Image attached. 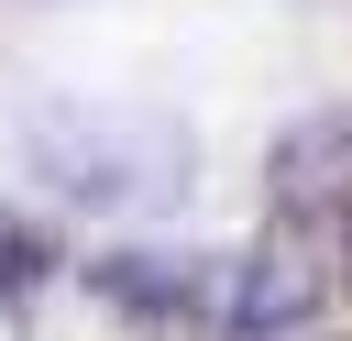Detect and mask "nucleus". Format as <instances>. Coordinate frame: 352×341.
<instances>
[{
	"mask_svg": "<svg viewBox=\"0 0 352 341\" xmlns=\"http://www.w3.org/2000/svg\"><path fill=\"white\" fill-rule=\"evenodd\" d=\"M33 165L88 209H165V198H187L198 143L165 110H44L33 121Z\"/></svg>",
	"mask_w": 352,
	"mask_h": 341,
	"instance_id": "nucleus-1",
	"label": "nucleus"
},
{
	"mask_svg": "<svg viewBox=\"0 0 352 341\" xmlns=\"http://www.w3.org/2000/svg\"><path fill=\"white\" fill-rule=\"evenodd\" d=\"M319 286H330V275H319V253H308L297 220H286V231H264V242L231 264V308H220V319H231L242 341H275V330H297V319L319 308Z\"/></svg>",
	"mask_w": 352,
	"mask_h": 341,
	"instance_id": "nucleus-2",
	"label": "nucleus"
},
{
	"mask_svg": "<svg viewBox=\"0 0 352 341\" xmlns=\"http://www.w3.org/2000/svg\"><path fill=\"white\" fill-rule=\"evenodd\" d=\"M88 286H99V308H121V319H143V330H176V319L198 308V264H187V253H99Z\"/></svg>",
	"mask_w": 352,
	"mask_h": 341,
	"instance_id": "nucleus-3",
	"label": "nucleus"
},
{
	"mask_svg": "<svg viewBox=\"0 0 352 341\" xmlns=\"http://www.w3.org/2000/svg\"><path fill=\"white\" fill-rule=\"evenodd\" d=\"M341 165H352V121H297L286 154H275V198H286V209H319V198L341 187Z\"/></svg>",
	"mask_w": 352,
	"mask_h": 341,
	"instance_id": "nucleus-4",
	"label": "nucleus"
},
{
	"mask_svg": "<svg viewBox=\"0 0 352 341\" xmlns=\"http://www.w3.org/2000/svg\"><path fill=\"white\" fill-rule=\"evenodd\" d=\"M44 264H55V253H44V231H33V220H11V209H0V297H22V286H33V275H44Z\"/></svg>",
	"mask_w": 352,
	"mask_h": 341,
	"instance_id": "nucleus-5",
	"label": "nucleus"
},
{
	"mask_svg": "<svg viewBox=\"0 0 352 341\" xmlns=\"http://www.w3.org/2000/svg\"><path fill=\"white\" fill-rule=\"evenodd\" d=\"M341 275H352V209H341Z\"/></svg>",
	"mask_w": 352,
	"mask_h": 341,
	"instance_id": "nucleus-6",
	"label": "nucleus"
}]
</instances>
